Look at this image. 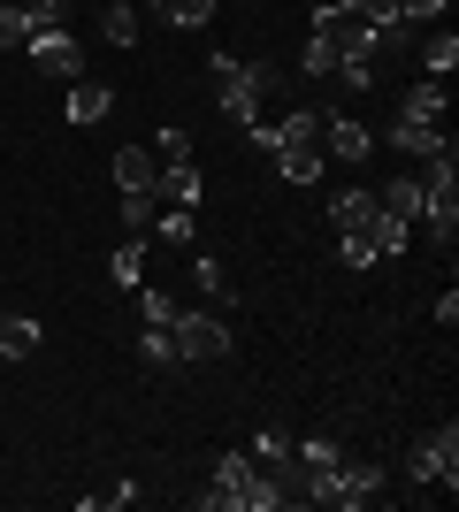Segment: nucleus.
<instances>
[{
  "label": "nucleus",
  "mask_w": 459,
  "mask_h": 512,
  "mask_svg": "<svg viewBox=\"0 0 459 512\" xmlns=\"http://www.w3.org/2000/svg\"><path fill=\"white\" fill-rule=\"evenodd\" d=\"M199 505H207V512H276V505H291V497L276 490V482H268V474L245 459V451H215Z\"/></svg>",
  "instance_id": "f257e3e1"
},
{
  "label": "nucleus",
  "mask_w": 459,
  "mask_h": 512,
  "mask_svg": "<svg viewBox=\"0 0 459 512\" xmlns=\"http://www.w3.org/2000/svg\"><path fill=\"white\" fill-rule=\"evenodd\" d=\"M383 497V467L375 459H337V467H322V474H306V490H299V505H314V512H360V505H375Z\"/></svg>",
  "instance_id": "f03ea898"
},
{
  "label": "nucleus",
  "mask_w": 459,
  "mask_h": 512,
  "mask_svg": "<svg viewBox=\"0 0 459 512\" xmlns=\"http://www.w3.org/2000/svg\"><path fill=\"white\" fill-rule=\"evenodd\" d=\"M414 176H421V222L437 230V245H459V146L429 153Z\"/></svg>",
  "instance_id": "7ed1b4c3"
},
{
  "label": "nucleus",
  "mask_w": 459,
  "mask_h": 512,
  "mask_svg": "<svg viewBox=\"0 0 459 512\" xmlns=\"http://www.w3.org/2000/svg\"><path fill=\"white\" fill-rule=\"evenodd\" d=\"M314 39L337 46V62H375L383 46H375V23L360 16V8H345V0H314Z\"/></svg>",
  "instance_id": "20e7f679"
},
{
  "label": "nucleus",
  "mask_w": 459,
  "mask_h": 512,
  "mask_svg": "<svg viewBox=\"0 0 459 512\" xmlns=\"http://www.w3.org/2000/svg\"><path fill=\"white\" fill-rule=\"evenodd\" d=\"M169 337H176V367H184V360H230V344H238V337H230V321H222V314H199V306H176V321H169Z\"/></svg>",
  "instance_id": "39448f33"
},
{
  "label": "nucleus",
  "mask_w": 459,
  "mask_h": 512,
  "mask_svg": "<svg viewBox=\"0 0 459 512\" xmlns=\"http://www.w3.org/2000/svg\"><path fill=\"white\" fill-rule=\"evenodd\" d=\"M406 474H414L421 490H437V482H444V497H452V490H459V421L429 428V436L406 451Z\"/></svg>",
  "instance_id": "423d86ee"
},
{
  "label": "nucleus",
  "mask_w": 459,
  "mask_h": 512,
  "mask_svg": "<svg viewBox=\"0 0 459 512\" xmlns=\"http://www.w3.org/2000/svg\"><path fill=\"white\" fill-rule=\"evenodd\" d=\"M23 54H31V69H39V77H54V85H77V77H85V54H77V39H69V31H31V39H23Z\"/></svg>",
  "instance_id": "0eeeda50"
},
{
  "label": "nucleus",
  "mask_w": 459,
  "mask_h": 512,
  "mask_svg": "<svg viewBox=\"0 0 459 512\" xmlns=\"http://www.w3.org/2000/svg\"><path fill=\"white\" fill-rule=\"evenodd\" d=\"M322 146L337 153L345 169H360V161H368V153H375V138H368V123H352L345 107H329V115H322Z\"/></svg>",
  "instance_id": "6e6552de"
},
{
  "label": "nucleus",
  "mask_w": 459,
  "mask_h": 512,
  "mask_svg": "<svg viewBox=\"0 0 459 512\" xmlns=\"http://www.w3.org/2000/svg\"><path fill=\"white\" fill-rule=\"evenodd\" d=\"M108 107H115V92L100 85V77H77V85L62 92V123L92 130V123H108Z\"/></svg>",
  "instance_id": "1a4fd4ad"
},
{
  "label": "nucleus",
  "mask_w": 459,
  "mask_h": 512,
  "mask_svg": "<svg viewBox=\"0 0 459 512\" xmlns=\"http://www.w3.org/2000/svg\"><path fill=\"white\" fill-rule=\"evenodd\" d=\"M329 222H337V237H368L375 230V192H360V184L329 192Z\"/></svg>",
  "instance_id": "9d476101"
},
{
  "label": "nucleus",
  "mask_w": 459,
  "mask_h": 512,
  "mask_svg": "<svg viewBox=\"0 0 459 512\" xmlns=\"http://www.w3.org/2000/svg\"><path fill=\"white\" fill-rule=\"evenodd\" d=\"M391 146L406 153V161H429V153L452 146V130H444V123H414V115H398V123H391Z\"/></svg>",
  "instance_id": "9b49d317"
},
{
  "label": "nucleus",
  "mask_w": 459,
  "mask_h": 512,
  "mask_svg": "<svg viewBox=\"0 0 459 512\" xmlns=\"http://www.w3.org/2000/svg\"><path fill=\"white\" fill-rule=\"evenodd\" d=\"M398 115H414V123H444V115H452V77H421V85L398 100Z\"/></svg>",
  "instance_id": "f8f14e48"
},
{
  "label": "nucleus",
  "mask_w": 459,
  "mask_h": 512,
  "mask_svg": "<svg viewBox=\"0 0 459 512\" xmlns=\"http://www.w3.org/2000/svg\"><path fill=\"white\" fill-rule=\"evenodd\" d=\"M276 176L284 184H322V138L314 146H276Z\"/></svg>",
  "instance_id": "ddd939ff"
},
{
  "label": "nucleus",
  "mask_w": 459,
  "mask_h": 512,
  "mask_svg": "<svg viewBox=\"0 0 459 512\" xmlns=\"http://www.w3.org/2000/svg\"><path fill=\"white\" fill-rule=\"evenodd\" d=\"M153 176H161L153 146H123L115 153V184H123V192H153Z\"/></svg>",
  "instance_id": "4468645a"
},
{
  "label": "nucleus",
  "mask_w": 459,
  "mask_h": 512,
  "mask_svg": "<svg viewBox=\"0 0 459 512\" xmlns=\"http://www.w3.org/2000/svg\"><path fill=\"white\" fill-rule=\"evenodd\" d=\"M375 207L383 214H398V222H421V176L406 169V176H391L383 192H375Z\"/></svg>",
  "instance_id": "2eb2a0df"
},
{
  "label": "nucleus",
  "mask_w": 459,
  "mask_h": 512,
  "mask_svg": "<svg viewBox=\"0 0 459 512\" xmlns=\"http://www.w3.org/2000/svg\"><path fill=\"white\" fill-rule=\"evenodd\" d=\"M452 69H459V31L444 23V31L421 39V77H452Z\"/></svg>",
  "instance_id": "dca6fc26"
},
{
  "label": "nucleus",
  "mask_w": 459,
  "mask_h": 512,
  "mask_svg": "<svg viewBox=\"0 0 459 512\" xmlns=\"http://www.w3.org/2000/svg\"><path fill=\"white\" fill-rule=\"evenodd\" d=\"M39 352V321L31 314H0V360H31Z\"/></svg>",
  "instance_id": "f3484780"
},
{
  "label": "nucleus",
  "mask_w": 459,
  "mask_h": 512,
  "mask_svg": "<svg viewBox=\"0 0 459 512\" xmlns=\"http://www.w3.org/2000/svg\"><path fill=\"white\" fill-rule=\"evenodd\" d=\"M108 283H123V291L146 283V237H131V245H115V253H108Z\"/></svg>",
  "instance_id": "a211bd4d"
},
{
  "label": "nucleus",
  "mask_w": 459,
  "mask_h": 512,
  "mask_svg": "<svg viewBox=\"0 0 459 512\" xmlns=\"http://www.w3.org/2000/svg\"><path fill=\"white\" fill-rule=\"evenodd\" d=\"M100 39H108V46H138V8L108 0V8H100Z\"/></svg>",
  "instance_id": "6ab92c4d"
},
{
  "label": "nucleus",
  "mask_w": 459,
  "mask_h": 512,
  "mask_svg": "<svg viewBox=\"0 0 459 512\" xmlns=\"http://www.w3.org/2000/svg\"><path fill=\"white\" fill-rule=\"evenodd\" d=\"M375 253H383V260H391V253H406V245H414V222H398V214H383V207H375Z\"/></svg>",
  "instance_id": "aec40b11"
},
{
  "label": "nucleus",
  "mask_w": 459,
  "mask_h": 512,
  "mask_svg": "<svg viewBox=\"0 0 459 512\" xmlns=\"http://www.w3.org/2000/svg\"><path fill=\"white\" fill-rule=\"evenodd\" d=\"M192 283L207 291L215 306H230V276H222V260H207V253H192Z\"/></svg>",
  "instance_id": "412c9836"
},
{
  "label": "nucleus",
  "mask_w": 459,
  "mask_h": 512,
  "mask_svg": "<svg viewBox=\"0 0 459 512\" xmlns=\"http://www.w3.org/2000/svg\"><path fill=\"white\" fill-rule=\"evenodd\" d=\"M23 8V31H62V16H69V0H16Z\"/></svg>",
  "instance_id": "4be33fe9"
},
{
  "label": "nucleus",
  "mask_w": 459,
  "mask_h": 512,
  "mask_svg": "<svg viewBox=\"0 0 459 512\" xmlns=\"http://www.w3.org/2000/svg\"><path fill=\"white\" fill-rule=\"evenodd\" d=\"M161 16L176 31H199V23H215V0H161Z\"/></svg>",
  "instance_id": "5701e85b"
},
{
  "label": "nucleus",
  "mask_w": 459,
  "mask_h": 512,
  "mask_svg": "<svg viewBox=\"0 0 459 512\" xmlns=\"http://www.w3.org/2000/svg\"><path fill=\"white\" fill-rule=\"evenodd\" d=\"M291 451H299L306 474H322V467H337V459H345V451H337V436H306V444H291Z\"/></svg>",
  "instance_id": "b1692460"
},
{
  "label": "nucleus",
  "mask_w": 459,
  "mask_h": 512,
  "mask_svg": "<svg viewBox=\"0 0 459 512\" xmlns=\"http://www.w3.org/2000/svg\"><path fill=\"white\" fill-rule=\"evenodd\" d=\"M138 321H146V329H169V321H176V299H169V291H146V283H138Z\"/></svg>",
  "instance_id": "393cba45"
},
{
  "label": "nucleus",
  "mask_w": 459,
  "mask_h": 512,
  "mask_svg": "<svg viewBox=\"0 0 459 512\" xmlns=\"http://www.w3.org/2000/svg\"><path fill=\"white\" fill-rule=\"evenodd\" d=\"M138 360L146 367H176V337L169 329H146V337H138Z\"/></svg>",
  "instance_id": "a878e982"
},
{
  "label": "nucleus",
  "mask_w": 459,
  "mask_h": 512,
  "mask_svg": "<svg viewBox=\"0 0 459 512\" xmlns=\"http://www.w3.org/2000/svg\"><path fill=\"white\" fill-rule=\"evenodd\" d=\"M123 230H131V237L153 230V192H123Z\"/></svg>",
  "instance_id": "bb28decb"
},
{
  "label": "nucleus",
  "mask_w": 459,
  "mask_h": 512,
  "mask_svg": "<svg viewBox=\"0 0 459 512\" xmlns=\"http://www.w3.org/2000/svg\"><path fill=\"white\" fill-rule=\"evenodd\" d=\"M299 69H306V77H329V69H337V46L306 31V54H299Z\"/></svg>",
  "instance_id": "cd10ccee"
},
{
  "label": "nucleus",
  "mask_w": 459,
  "mask_h": 512,
  "mask_svg": "<svg viewBox=\"0 0 459 512\" xmlns=\"http://www.w3.org/2000/svg\"><path fill=\"white\" fill-rule=\"evenodd\" d=\"M153 161H161V169H169V161H192V138H184V130H161V138H153Z\"/></svg>",
  "instance_id": "c85d7f7f"
},
{
  "label": "nucleus",
  "mask_w": 459,
  "mask_h": 512,
  "mask_svg": "<svg viewBox=\"0 0 459 512\" xmlns=\"http://www.w3.org/2000/svg\"><path fill=\"white\" fill-rule=\"evenodd\" d=\"M23 39H31V31H23V8H16V0H0V54H8V46L23 54Z\"/></svg>",
  "instance_id": "c756f323"
},
{
  "label": "nucleus",
  "mask_w": 459,
  "mask_h": 512,
  "mask_svg": "<svg viewBox=\"0 0 459 512\" xmlns=\"http://www.w3.org/2000/svg\"><path fill=\"white\" fill-rule=\"evenodd\" d=\"M398 16H406V23H444V16H452V0H398Z\"/></svg>",
  "instance_id": "7c9ffc66"
},
{
  "label": "nucleus",
  "mask_w": 459,
  "mask_h": 512,
  "mask_svg": "<svg viewBox=\"0 0 459 512\" xmlns=\"http://www.w3.org/2000/svg\"><path fill=\"white\" fill-rule=\"evenodd\" d=\"M337 253H345V268H375V260H383L375 237H337Z\"/></svg>",
  "instance_id": "2f4dec72"
},
{
  "label": "nucleus",
  "mask_w": 459,
  "mask_h": 512,
  "mask_svg": "<svg viewBox=\"0 0 459 512\" xmlns=\"http://www.w3.org/2000/svg\"><path fill=\"white\" fill-rule=\"evenodd\" d=\"M329 77H337L345 92H368V85H375V62H337Z\"/></svg>",
  "instance_id": "473e14b6"
},
{
  "label": "nucleus",
  "mask_w": 459,
  "mask_h": 512,
  "mask_svg": "<svg viewBox=\"0 0 459 512\" xmlns=\"http://www.w3.org/2000/svg\"><path fill=\"white\" fill-rule=\"evenodd\" d=\"M153 230H161V237H176V245H184V237H192V207H169V214H153Z\"/></svg>",
  "instance_id": "72a5a7b5"
},
{
  "label": "nucleus",
  "mask_w": 459,
  "mask_h": 512,
  "mask_svg": "<svg viewBox=\"0 0 459 512\" xmlns=\"http://www.w3.org/2000/svg\"><path fill=\"white\" fill-rule=\"evenodd\" d=\"M245 85H253V92H276V85H284V69H276V62H245Z\"/></svg>",
  "instance_id": "f704fd0d"
},
{
  "label": "nucleus",
  "mask_w": 459,
  "mask_h": 512,
  "mask_svg": "<svg viewBox=\"0 0 459 512\" xmlns=\"http://www.w3.org/2000/svg\"><path fill=\"white\" fill-rule=\"evenodd\" d=\"M0 383H8V375H0Z\"/></svg>",
  "instance_id": "c9c22d12"
},
{
  "label": "nucleus",
  "mask_w": 459,
  "mask_h": 512,
  "mask_svg": "<svg viewBox=\"0 0 459 512\" xmlns=\"http://www.w3.org/2000/svg\"><path fill=\"white\" fill-rule=\"evenodd\" d=\"M345 8H352V0H345Z\"/></svg>",
  "instance_id": "e433bc0d"
}]
</instances>
